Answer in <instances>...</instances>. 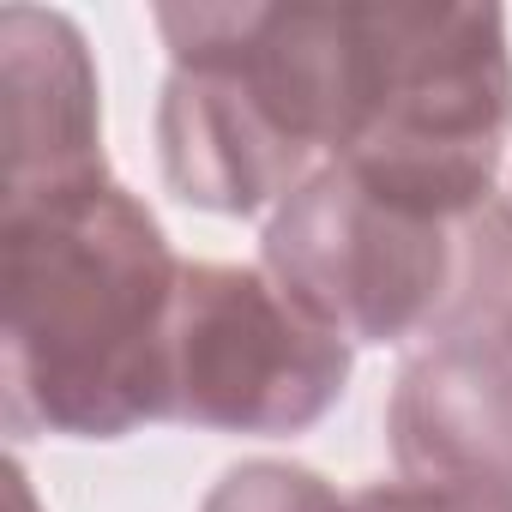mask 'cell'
<instances>
[{
  "mask_svg": "<svg viewBox=\"0 0 512 512\" xmlns=\"http://www.w3.org/2000/svg\"><path fill=\"white\" fill-rule=\"evenodd\" d=\"M181 266L163 223L109 175L0 199L7 428L19 440H121L163 422Z\"/></svg>",
  "mask_w": 512,
  "mask_h": 512,
  "instance_id": "obj_1",
  "label": "cell"
},
{
  "mask_svg": "<svg viewBox=\"0 0 512 512\" xmlns=\"http://www.w3.org/2000/svg\"><path fill=\"white\" fill-rule=\"evenodd\" d=\"M260 266L350 350L434 344L494 326L512 284V199L458 217L326 163L266 217Z\"/></svg>",
  "mask_w": 512,
  "mask_h": 512,
  "instance_id": "obj_2",
  "label": "cell"
},
{
  "mask_svg": "<svg viewBox=\"0 0 512 512\" xmlns=\"http://www.w3.org/2000/svg\"><path fill=\"white\" fill-rule=\"evenodd\" d=\"M512 43L500 7H344V139L332 163L476 217L500 199Z\"/></svg>",
  "mask_w": 512,
  "mask_h": 512,
  "instance_id": "obj_3",
  "label": "cell"
},
{
  "mask_svg": "<svg viewBox=\"0 0 512 512\" xmlns=\"http://www.w3.org/2000/svg\"><path fill=\"white\" fill-rule=\"evenodd\" d=\"M350 386V344L266 266L187 260L163 332V422L205 434H302Z\"/></svg>",
  "mask_w": 512,
  "mask_h": 512,
  "instance_id": "obj_4",
  "label": "cell"
},
{
  "mask_svg": "<svg viewBox=\"0 0 512 512\" xmlns=\"http://www.w3.org/2000/svg\"><path fill=\"white\" fill-rule=\"evenodd\" d=\"M386 446L398 482L458 512H512V344L476 326L410 350L386 404Z\"/></svg>",
  "mask_w": 512,
  "mask_h": 512,
  "instance_id": "obj_5",
  "label": "cell"
},
{
  "mask_svg": "<svg viewBox=\"0 0 512 512\" xmlns=\"http://www.w3.org/2000/svg\"><path fill=\"white\" fill-rule=\"evenodd\" d=\"M169 61L175 67L157 97V157L175 199L217 217H253L266 205L278 211L320 169L229 55L169 49Z\"/></svg>",
  "mask_w": 512,
  "mask_h": 512,
  "instance_id": "obj_6",
  "label": "cell"
},
{
  "mask_svg": "<svg viewBox=\"0 0 512 512\" xmlns=\"http://www.w3.org/2000/svg\"><path fill=\"white\" fill-rule=\"evenodd\" d=\"M0 85H7V199L109 175L97 67L67 13H0Z\"/></svg>",
  "mask_w": 512,
  "mask_h": 512,
  "instance_id": "obj_7",
  "label": "cell"
},
{
  "mask_svg": "<svg viewBox=\"0 0 512 512\" xmlns=\"http://www.w3.org/2000/svg\"><path fill=\"white\" fill-rule=\"evenodd\" d=\"M199 512H344V494L290 458H253L223 470V482L205 494Z\"/></svg>",
  "mask_w": 512,
  "mask_h": 512,
  "instance_id": "obj_8",
  "label": "cell"
},
{
  "mask_svg": "<svg viewBox=\"0 0 512 512\" xmlns=\"http://www.w3.org/2000/svg\"><path fill=\"white\" fill-rule=\"evenodd\" d=\"M344 512H458V506H446L440 494L410 488V482H368V488L344 494Z\"/></svg>",
  "mask_w": 512,
  "mask_h": 512,
  "instance_id": "obj_9",
  "label": "cell"
},
{
  "mask_svg": "<svg viewBox=\"0 0 512 512\" xmlns=\"http://www.w3.org/2000/svg\"><path fill=\"white\" fill-rule=\"evenodd\" d=\"M506 199H512V193H506ZM494 332L512 344V284H506V302H500V314H494Z\"/></svg>",
  "mask_w": 512,
  "mask_h": 512,
  "instance_id": "obj_10",
  "label": "cell"
}]
</instances>
